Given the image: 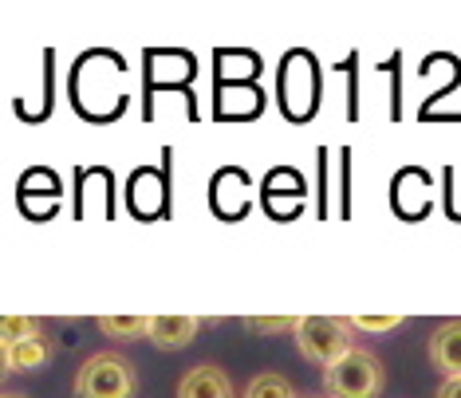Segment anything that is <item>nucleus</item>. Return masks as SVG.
<instances>
[{"label":"nucleus","instance_id":"423d86ee","mask_svg":"<svg viewBox=\"0 0 461 398\" xmlns=\"http://www.w3.org/2000/svg\"><path fill=\"white\" fill-rule=\"evenodd\" d=\"M429 363L446 379H461V320H449L429 335Z\"/></svg>","mask_w":461,"mask_h":398},{"label":"nucleus","instance_id":"0eeeda50","mask_svg":"<svg viewBox=\"0 0 461 398\" xmlns=\"http://www.w3.org/2000/svg\"><path fill=\"white\" fill-rule=\"evenodd\" d=\"M48 363H51V339L44 328L5 351V371H40V366H48Z\"/></svg>","mask_w":461,"mask_h":398},{"label":"nucleus","instance_id":"1a4fd4ad","mask_svg":"<svg viewBox=\"0 0 461 398\" xmlns=\"http://www.w3.org/2000/svg\"><path fill=\"white\" fill-rule=\"evenodd\" d=\"M245 398H300L296 394V386H292L285 375H257L253 383H249V391H245Z\"/></svg>","mask_w":461,"mask_h":398},{"label":"nucleus","instance_id":"9d476101","mask_svg":"<svg viewBox=\"0 0 461 398\" xmlns=\"http://www.w3.org/2000/svg\"><path fill=\"white\" fill-rule=\"evenodd\" d=\"M32 331H40V320L32 316H16V312H8L5 320H0V351L16 348L20 339H28Z\"/></svg>","mask_w":461,"mask_h":398},{"label":"nucleus","instance_id":"9b49d317","mask_svg":"<svg viewBox=\"0 0 461 398\" xmlns=\"http://www.w3.org/2000/svg\"><path fill=\"white\" fill-rule=\"evenodd\" d=\"M351 331H366V335H379V331H394L402 328V316H351Z\"/></svg>","mask_w":461,"mask_h":398},{"label":"nucleus","instance_id":"39448f33","mask_svg":"<svg viewBox=\"0 0 461 398\" xmlns=\"http://www.w3.org/2000/svg\"><path fill=\"white\" fill-rule=\"evenodd\" d=\"M197 331H202V320L197 316H150V343L158 351L190 348Z\"/></svg>","mask_w":461,"mask_h":398},{"label":"nucleus","instance_id":"20e7f679","mask_svg":"<svg viewBox=\"0 0 461 398\" xmlns=\"http://www.w3.org/2000/svg\"><path fill=\"white\" fill-rule=\"evenodd\" d=\"M177 398H233V383H229V375L221 366L202 363V366H194V371L182 375Z\"/></svg>","mask_w":461,"mask_h":398},{"label":"nucleus","instance_id":"2eb2a0df","mask_svg":"<svg viewBox=\"0 0 461 398\" xmlns=\"http://www.w3.org/2000/svg\"><path fill=\"white\" fill-rule=\"evenodd\" d=\"M5 398H16V394H5Z\"/></svg>","mask_w":461,"mask_h":398},{"label":"nucleus","instance_id":"f03ea898","mask_svg":"<svg viewBox=\"0 0 461 398\" xmlns=\"http://www.w3.org/2000/svg\"><path fill=\"white\" fill-rule=\"evenodd\" d=\"M296 348L308 363L316 366H335L348 355L355 343H351V323L339 320V316H296Z\"/></svg>","mask_w":461,"mask_h":398},{"label":"nucleus","instance_id":"f8f14e48","mask_svg":"<svg viewBox=\"0 0 461 398\" xmlns=\"http://www.w3.org/2000/svg\"><path fill=\"white\" fill-rule=\"evenodd\" d=\"M245 331H260V335H280V331H296L292 316H268V320H245Z\"/></svg>","mask_w":461,"mask_h":398},{"label":"nucleus","instance_id":"f257e3e1","mask_svg":"<svg viewBox=\"0 0 461 398\" xmlns=\"http://www.w3.org/2000/svg\"><path fill=\"white\" fill-rule=\"evenodd\" d=\"M383 363L375 351L351 348L335 366L323 371V391L328 398H379L383 394Z\"/></svg>","mask_w":461,"mask_h":398},{"label":"nucleus","instance_id":"ddd939ff","mask_svg":"<svg viewBox=\"0 0 461 398\" xmlns=\"http://www.w3.org/2000/svg\"><path fill=\"white\" fill-rule=\"evenodd\" d=\"M438 398H461V379H446L438 386Z\"/></svg>","mask_w":461,"mask_h":398},{"label":"nucleus","instance_id":"6e6552de","mask_svg":"<svg viewBox=\"0 0 461 398\" xmlns=\"http://www.w3.org/2000/svg\"><path fill=\"white\" fill-rule=\"evenodd\" d=\"M99 331L107 335V339H142V335H150V316H103L99 320Z\"/></svg>","mask_w":461,"mask_h":398},{"label":"nucleus","instance_id":"4468645a","mask_svg":"<svg viewBox=\"0 0 461 398\" xmlns=\"http://www.w3.org/2000/svg\"><path fill=\"white\" fill-rule=\"evenodd\" d=\"M300 398H320V394H300Z\"/></svg>","mask_w":461,"mask_h":398},{"label":"nucleus","instance_id":"7ed1b4c3","mask_svg":"<svg viewBox=\"0 0 461 398\" xmlns=\"http://www.w3.org/2000/svg\"><path fill=\"white\" fill-rule=\"evenodd\" d=\"M134 394H139L134 363L114 351L91 355L76 375V398H134Z\"/></svg>","mask_w":461,"mask_h":398}]
</instances>
